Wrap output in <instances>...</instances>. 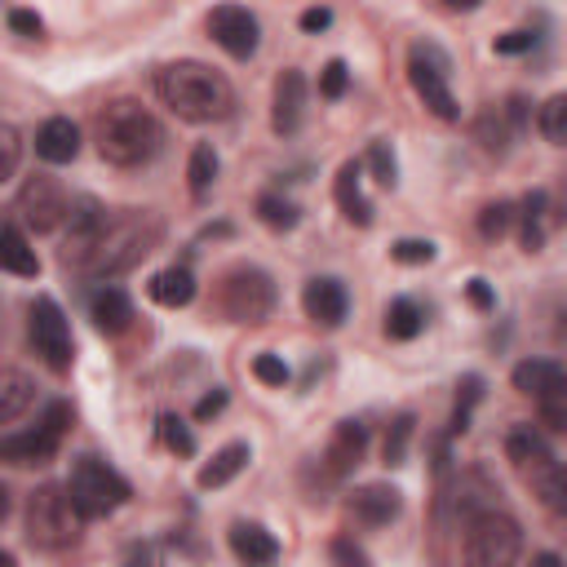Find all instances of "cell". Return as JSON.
Here are the masks:
<instances>
[{
  "label": "cell",
  "mask_w": 567,
  "mask_h": 567,
  "mask_svg": "<svg viewBox=\"0 0 567 567\" xmlns=\"http://www.w3.org/2000/svg\"><path fill=\"white\" fill-rule=\"evenodd\" d=\"M58 443H62V439L49 434L44 425L22 430V434H4V439H0V461H9V465H44V461H53Z\"/></svg>",
  "instance_id": "obj_17"
},
{
  "label": "cell",
  "mask_w": 567,
  "mask_h": 567,
  "mask_svg": "<svg viewBox=\"0 0 567 567\" xmlns=\"http://www.w3.org/2000/svg\"><path fill=\"white\" fill-rule=\"evenodd\" d=\"M301 120H306V75L297 66H288V71H279L275 93H270V128L279 137H292L301 128Z\"/></svg>",
  "instance_id": "obj_12"
},
{
  "label": "cell",
  "mask_w": 567,
  "mask_h": 567,
  "mask_svg": "<svg viewBox=\"0 0 567 567\" xmlns=\"http://www.w3.org/2000/svg\"><path fill=\"white\" fill-rule=\"evenodd\" d=\"M532 44H536V35H532V31H505V35H496V40H492V49H496V53H527Z\"/></svg>",
  "instance_id": "obj_45"
},
{
  "label": "cell",
  "mask_w": 567,
  "mask_h": 567,
  "mask_svg": "<svg viewBox=\"0 0 567 567\" xmlns=\"http://www.w3.org/2000/svg\"><path fill=\"white\" fill-rule=\"evenodd\" d=\"M363 452H368V425L363 421H337V430H332V439H328V447H323V470H328V478H346L359 461H363Z\"/></svg>",
  "instance_id": "obj_14"
},
{
  "label": "cell",
  "mask_w": 567,
  "mask_h": 567,
  "mask_svg": "<svg viewBox=\"0 0 567 567\" xmlns=\"http://www.w3.org/2000/svg\"><path fill=\"white\" fill-rule=\"evenodd\" d=\"M301 310H306L315 323L337 328V323L346 319V310H350V297H346L341 279H332V275H315V279L301 288Z\"/></svg>",
  "instance_id": "obj_15"
},
{
  "label": "cell",
  "mask_w": 567,
  "mask_h": 567,
  "mask_svg": "<svg viewBox=\"0 0 567 567\" xmlns=\"http://www.w3.org/2000/svg\"><path fill=\"white\" fill-rule=\"evenodd\" d=\"M368 168H372V177H377L385 190L399 182V164H394L390 142H372V146H368Z\"/></svg>",
  "instance_id": "obj_38"
},
{
  "label": "cell",
  "mask_w": 567,
  "mask_h": 567,
  "mask_svg": "<svg viewBox=\"0 0 567 567\" xmlns=\"http://www.w3.org/2000/svg\"><path fill=\"white\" fill-rule=\"evenodd\" d=\"M421 328H425V315H421V306L412 297H394L385 306V337L390 341H412Z\"/></svg>",
  "instance_id": "obj_27"
},
{
  "label": "cell",
  "mask_w": 567,
  "mask_h": 567,
  "mask_svg": "<svg viewBox=\"0 0 567 567\" xmlns=\"http://www.w3.org/2000/svg\"><path fill=\"white\" fill-rule=\"evenodd\" d=\"M248 456H252V452H248V443H226V447H221V452H213V461H208V465L195 474V483H199L204 492L226 487V483H230V478H235V474L248 465Z\"/></svg>",
  "instance_id": "obj_25"
},
{
  "label": "cell",
  "mask_w": 567,
  "mask_h": 567,
  "mask_svg": "<svg viewBox=\"0 0 567 567\" xmlns=\"http://www.w3.org/2000/svg\"><path fill=\"white\" fill-rule=\"evenodd\" d=\"M27 332H31V346L35 354L53 368V372H66L71 368V323L62 315V306L53 297H35L31 310H27Z\"/></svg>",
  "instance_id": "obj_9"
},
{
  "label": "cell",
  "mask_w": 567,
  "mask_h": 567,
  "mask_svg": "<svg viewBox=\"0 0 567 567\" xmlns=\"http://www.w3.org/2000/svg\"><path fill=\"white\" fill-rule=\"evenodd\" d=\"M483 399V377H461V385H456V408H452V421H447V430L452 434H465L470 430V412H474V403Z\"/></svg>",
  "instance_id": "obj_33"
},
{
  "label": "cell",
  "mask_w": 567,
  "mask_h": 567,
  "mask_svg": "<svg viewBox=\"0 0 567 567\" xmlns=\"http://www.w3.org/2000/svg\"><path fill=\"white\" fill-rule=\"evenodd\" d=\"M474 137H478V146H483L487 155H505V142H509V120H505V111H501V106H496V111H483L478 124H474Z\"/></svg>",
  "instance_id": "obj_32"
},
{
  "label": "cell",
  "mask_w": 567,
  "mask_h": 567,
  "mask_svg": "<svg viewBox=\"0 0 567 567\" xmlns=\"http://www.w3.org/2000/svg\"><path fill=\"white\" fill-rule=\"evenodd\" d=\"M151 301L164 310H182L195 301V275L190 266H164L151 275Z\"/></svg>",
  "instance_id": "obj_22"
},
{
  "label": "cell",
  "mask_w": 567,
  "mask_h": 567,
  "mask_svg": "<svg viewBox=\"0 0 567 567\" xmlns=\"http://www.w3.org/2000/svg\"><path fill=\"white\" fill-rule=\"evenodd\" d=\"M35 155L44 164H71L80 155V128L66 115H53L35 128Z\"/></svg>",
  "instance_id": "obj_18"
},
{
  "label": "cell",
  "mask_w": 567,
  "mask_h": 567,
  "mask_svg": "<svg viewBox=\"0 0 567 567\" xmlns=\"http://www.w3.org/2000/svg\"><path fill=\"white\" fill-rule=\"evenodd\" d=\"M252 377H257L261 385H288V363H284L279 354L266 350V354L252 359Z\"/></svg>",
  "instance_id": "obj_42"
},
{
  "label": "cell",
  "mask_w": 567,
  "mask_h": 567,
  "mask_svg": "<svg viewBox=\"0 0 567 567\" xmlns=\"http://www.w3.org/2000/svg\"><path fill=\"white\" fill-rule=\"evenodd\" d=\"M465 297H470L474 310H492V306H496V292L487 288V279H470V284H465Z\"/></svg>",
  "instance_id": "obj_47"
},
{
  "label": "cell",
  "mask_w": 567,
  "mask_h": 567,
  "mask_svg": "<svg viewBox=\"0 0 567 567\" xmlns=\"http://www.w3.org/2000/svg\"><path fill=\"white\" fill-rule=\"evenodd\" d=\"M217 310L230 323H261L275 310V284L257 266H230L217 284Z\"/></svg>",
  "instance_id": "obj_8"
},
{
  "label": "cell",
  "mask_w": 567,
  "mask_h": 567,
  "mask_svg": "<svg viewBox=\"0 0 567 567\" xmlns=\"http://www.w3.org/2000/svg\"><path fill=\"white\" fill-rule=\"evenodd\" d=\"M297 22H301V31H310V35H315V31H323V27L332 22V9H306Z\"/></svg>",
  "instance_id": "obj_50"
},
{
  "label": "cell",
  "mask_w": 567,
  "mask_h": 567,
  "mask_svg": "<svg viewBox=\"0 0 567 567\" xmlns=\"http://www.w3.org/2000/svg\"><path fill=\"white\" fill-rule=\"evenodd\" d=\"M257 217H261L270 230H292V226H297V204L284 199V195H261V199H257Z\"/></svg>",
  "instance_id": "obj_36"
},
{
  "label": "cell",
  "mask_w": 567,
  "mask_h": 567,
  "mask_svg": "<svg viewBox=\"0 0 567 567\" xmlns=\"http://www.w3.org/2000/svg\"><path fill=\"white\" fill-rule=\"evenodd\" d=\"M509 381H514L518 394H527V399H545V394H554V390L567 385V368L554 363V359H523V363H514Z\"/></svg>",
  "instance_id": "obj_20"
},
{
  "label": "cell",
  "mask_w": 567,
  "mask_h": 567,
  "mask_svg": "<svg viewBox=\"0 0 567 567\" xmlns=\"http://www.w3.org/2000/svg\"><path fill=\"white\" fill-rule=\"evenodd\" d=\"M0 567H18V563H13V554H9V549H4V554H0Z\"/></svg>",
  "instance_id": "obj_53"
},
{
  "label": "cell",
  "mask_w": 567,
  "mask_h": 567,
  "mask_svg": "<svg viewBox=\"0 0 567 567\" xmlns=\"http://www.w3.org/2000/svg\"><path fill=\"white\" fill-rule=\"evenodd\" d=\"M22 527H27V540L35 549H66L75 540V527H80V514L71 505V492L58 487V483H40L27 496Z\"/></svg>",
  "instance_id": "obj_6"
},
{
  "label": "cell",
  "mask_w": 567,
  "mask_h": 567,
  "mask_svg": "<svg viewBox=\"0 0 567 567\" xmlns=\"http://www.w3.org/2000/svg\"><path fill=\"white\" fill-rule=\"evenodd\" d=\"M230 554L244 563V567H270L279 558V540L261 527V523H235L230 527Z\"/></svg>",
  "instance_id": "obj_19"
},
{
  "label": "cell",
  "mask_w": 567,
  "mask_h": 567,
  "mask_svg": "<svg viewBox=\"0 0 567 567\" xmlns=\"http://www.w3.org/2000/svg\"><path fill=\"white\" fill-rule=\"evenodd\" d=\"M332 558H337L341 567H368L363 549H359V545H350V540H332Z\"/></svg>",
  "instance_id": "obj_49"
},
{
  "label": "cell",
  "mask_w": 567,
  "mask_h": 567,
  "mask_svg": "<svg viewBox=\"0 0 567 567\" xmlns=\"http://www.w3.org/2000/svg\"><path fill=\"white\" fill-rule=\"evenodd\" d=\"M208 35H213L230 58H252L261 27H257V18H252L244 4H217V9L208 13Z\"/></svg>",
  "instance_id": "obj_11"
},
{
  "label": "cell",
  "mask_w": 567,
  "mask_h": 567,
  "mask_svg": "<svg viewBox=\"0 0 567 567\" xmlns=\"http://www.w3.org/2000/svg\"><path fill=\"white\" fill-rule=\"evenodd\" d=\"M31 403H35V381H31L27 372L9 368V372L0 377V421H4V425H13Z\"/></svg>",
  "instance_id": "obj_26"
},
{
  "label": "cell",
  "mask_w": 567,
  "mask_h": 567,
  "mask_svg": "<svg viewBox=\"0 0 567 567\" xmlns=\"http://www.w3.org/2000/svg\"><path fill=\"white\" fill-rule=\"evenodd\" d=\"M505 456L514 461V470H518L527 483H536L545 470L558 465L554 452H549V443H545V434H540L536 425H514V430L505 434Z\"/></svg>",
  "instance_id": "obj_13"
},
{
  "label": "cell",
  "mask_w": 567,
  "mask_h": 567,
  "mask_svg": "<svg viewBox=\"0 0 567 567\" xmlns=\"http://www.w3.org/2000/svg\"><path fill=\"white\" fill-rule=\"evenodd\" d=\"M159 439H164V447H168L173 456H195V434H190V425H186L182 416L164 412V416H159Z\"/></svg>",
  "instance_id": "obj_37"
},
{
  "label": "cell",
  "mask_w": 567,
  "mask_h": 567,
  "mask_svg": "<svg viewBox=\"0 0 567 567\" xmlns=\"http://www.w3.org/2000/svg\"><path fill=\"white\" fill-rule=\"evenodd\" d=\"M93 142H97V151H102L106 164H115V168H142V164H151L159 155L164 128H159V120L142 102L115 97V102H106L93 115Z\"/></svg>",
  "instance_id": "obj_2"
},
{
  "label": "cell",
  "mask_w": 567,
  "mask_h": 567,
  "mask_svg": "<svg viewBox=\"0 0 567 567\" xmlns=\"http://www.w3.org/2000/svg\"><path fill=\"white\" fill-rule=\"evenodd\" d=\"M363 168L354 164V159H346L341 168H337V182H332V195H337V208H341V217L346 221H354V226H372V204H368V195H363Z\"/></svg>",
  "instance_id": "obj_21"
},
{
  "label": "cell",
  "mask_w": 567,
  "mask_h": 567,
  "mask_svg": "<svg viewBox=\"0 0 567 567\" xmlns=\"http://www.w3.org/2000/svg\"><path fill=\"white\" fill-rule=\"evenodd\" d=\"M447 71H452V62H447V53L434 40H416L408 49V80H412L416 97L425 102L430 115L452 124V120H461V106H456V97L447 89Z\"/></svg>",
  "instance_id": "obj_7"
},
{
  "label": "cell",
  "mask_w": 567,
  "mask_h": 567,
  "mask_svg": "<svg viewBox=\"0 0 567 567\" xmlns=\"http://www.w3.org/2000/svg\"><path fill=\"white\" fill-rule=\"evenodd\" d=\"M221 408H226V390H217V385H213V394H204V399L195 403V421H213Z\"/></svg>",
  "instance_id": "obj_48"
},
{
  "label": "cell",
  "mask_w": 567,
  "mask_h": 567,
  "mask_svg": "<svg viewBox=\"0 0 567 567\" xmlns=\"http://www.w3.org/2000/svg\"><path fill=\"white\" fill-rule=\"evenodd\" d=\"M536 408H540V421H545L549 430L567 434V385L554 390V394H545V399H536Z\"/></svg>",
  "instance_id": "obj_41"
},
{
  "label": "cell",
  "mask_w": 567,
  "mask_h": 567,
  "mask_svg": "<svg viewBox=\"0 0 567 567\" xmlns=\"http://www.w3.org/2000/svg\"><path fill=\"white\" fill-rule=\"evenodd\" d=\"M186 182H190V195H195V199H204V195H208V186L217 182V151H213L208 142H199V146L190 151Z\"/></svg>",
  "instance_id": "obj_29"
},
{
  "label": "cell",
  "mask_w": 567,
  "mask_h": 567,
  "mask_svg": "<svg viewBox=\"0 0 567 567\" xmlns=\"http://www.w3.org/2000/svg\"><path fill=\"white\" fill-rule=\"evenodd\" d=\"M159 235H164V221H159L155 213H146V208H142V213H137V208H128V213H111L106 226L97 230L93 248L80 257L75 275H89V279H115V275L133 270V266L159 244Z\"/></svg>",
  "instance_id": "obj_3"
},
{
  "label": "cell",
  "mask_w": 567,
  "mask_h": 567,
  "mask_svg": "<svg viewBox=\"0 0 567 567\" xmlns=\"http://www.w3.org/2000/svg\"><path fill=\"white\" fill-rule=\"evenodd\" d=\"M4 22H9V31L27 35V40H40V31H44V22H40V13H35V9H9V13H4Z\"/></svg>",
  "instance_id": "obj_43"
},
{
  "label": "cell",
  "mask_w": 567,
  "mask_h": 567,
  "mask_svg": "<svg viewBox=\"0 0 567 567\" xmlns=\"http://www.w3.org/2000/svg\"><path fill=\"white\" fill-rule=\"evenodd\" d=\"M0 266L9 275H18V279H35L40 275V257H35V248L27 244V235H22V226L13 217L0 230Z\"/></svg>",
  "instance_id": "obj_23"
},
{
  "label": "cell",
  "mask_w": 567,
  "mask_h": 567,
  "mask_svg": "<svg viewBox=\"0 0 567 567\" xmlns=\"http://www.w3.org/2000/svg\"><path fill=\"white\" fill-rule=\"evenodd\" d=\"M532 567H563V558L545 549V554H536V558H532Z\"/></svg>",
  "instance_id": "obj_52"
},
{
  "label": "cell",
  "mask_w": 567,
  "mask_h": 567,
  "mask_svg": "<svg viewBox=\"0 0 567 567\" xmlns=\"http://www.w3.org/2000/svg\"><path fill=\"white\" fill-rule=\"evenodd\" d=\"M66 492H71V505H75L80 518H106L111 509H120V505L133 496L128 478H124L120 470H111V465H106L102 456H93V452H84V456L71 461Z\"/></svg>",
  "instance_id": "obj_5"
},
{
  "label": "cell",
  "mask_w": 567,
  "mask_h": 567,
  "mask_svg": "<svg viewBox=\"0 0 567 567\" xmlns=\"http://www.w3.org/2000/svg\"><path fill=\"white\" fill-rule=\"evenodd\" d=\"M518 221H523V248L540 252V244H545V190H532L518 204Z\"/></svg>",
  "instance_id": "obj_28"
},
{
  "label": "cell",
  "mask_w": 567,
  "mask_h": 567,
  "mask_svg": "<svg viewBox=\"0 0 567 567\" xmlns=\"http://www.w3.org/2000/svg\"><path fill=\"white\" fill-rule=\"evenodd\" d=\"M412 416L403 412V416H394L390 421V430H385V443H381V461L385 465H403L408 461V443H412Z\"/></svg>",
  "instance_id": "obj_35"
},
{
  "label": "cell",
  "mask_w": 567,
  "mask_h": 567,
  "mask_svg": "<svg viewBox=\"0 0 567 567\" xmlns=\"http://www.w3.org/2000/svg\"><path fill=\"white\" fill-rule=\"evenodd\" d=\"M71 199H66V190L53 182V177H27L22 182V190H18V199H13V213L35 230V235H44V230H58L62 221H71Z\"/></svg>",
  "instance_id": "obj_10"
},
{
  "label": "cell",
  "mask_w": 567,
  "mask_h": 567,
  "mask_svg": "<svg viewBox=\"0 0 567 567\" xmlns=\"http://www.w3.org/2000/svg\"><path fill=\"white\" fill-rule=\"evenodd\" d=\"M89 315L102 332H124L133 323V301L124 288H102L93 301H89Z\"/></svg>",
  "instance_id": "obj_24"
},
{
  "label": "cell",
  "mask_w": 567,
  "mask_h": 567,
  "mask_svg": "<svg viewBox=\"0 0 567 567\" xmlns=\"http://www.w3.org/2000/svg\"><path fill=\"white\" fill-rule=\"evenodd\" d=\"M346 84H350V66H346L341 58H332V62H323V71H319V97H328V102H337V97L346 93Z\"/></svg>",
  "instance_id": "obj_39"
},
{
  "label": "cell",
  "mask_w": 567,
  "mask_h": 567,
  "mask_svg": "<svg viewBox=\"0 0 567 567\" xmlns=\"http://www.w3.org/2000/svg\"><path fill=\"white\" fill-rule=\"evenodd\" d=\"M40 425H44L49 434H58V439H62V434H66V425H71V408H66V403H49V408H44V416H40Z\"/></svg>",
  "instance_id": "obj_46"
},
{
  "label": "cell",
  "mask_w": 567,
  "mask_h": 567,
  "mask_svg": "<svg viewBox=\"0 0 567 567\" xmlns=\"http://www.w3.org/2000/svg\"><path fill=\"white\" fill-rule=\"evenodd\" d=\"M523 554V527L505 509H474L465 518V567H514Z\"/></svg>",
  "instance_id": "obj_4"
},
{
  "label": "cell",
  "mask_w": 567,
  "mask_h": 567,
  "mask_svg": "<svg viewBox=\"0 0 567 567\" xmlns=\"http://www.w3.org/2000/svg\"><path fill=\"white\" fill-rule=\"evenodd\" d=\"M514 217H518V204L492 199V204H483V213H478V235H483V239H501V235H509Z\"/></svg>",
  "instance_id": "obj_34"
},
{
  "label": "cell",
  "mask_w": 567,
  "mask_h": 567,
  "mask_svg": "<svg viewBox=\"0 0 567 567\" xmlns=\"http://www.w3.org/2000/svg\"><path fill=\"white\" fill-rule=\"evenodd\" d=\"M128 567H151V554H146V545H133V549H128Z\"/></svg>",
  "instance_id": "obj_51"
},
{
  "label": "cell",
  "mask_w": 567,
  "mask_h": 567,
  "mask_svg": "<svg viewBox=\"0 0 567 567\" xmlns=\"http://www.w3.org/2000/svg\"><path fill=\"white\" fill-rule=\"evenodd\" d=\"M0 146H4V164H0V182H9L18 173V128L0 124Z\"/></svg>",
  "instance_id": "obj_44"
},
{
  "label": "cell",
  "mask_w": 567,
  "mask_h": 567,
  "mask_svg": "<svg viewBox=\"0 0 567 567\" xmlns=\"http://www.w3.org/2000/svg\"><path fill=\"white\" fill-rule=\"evenodd\" d=\"M532 492L540 496V505H545L549 514L567 518V465H554V470H545V474L532 483Z\"/></svg>",
  "instance_id": "obj_31"
},
{
  "label": "cell",
  "mask_w": 567,
  "mask_h": 567,
  "mask_svg": "<svg viewBox=\"0 0 567 567\" xmlns=\"http://www.w3.org/2000/svg\"><path fill=\"white\" fill-rule=\"evenodd\" d=\"M390 257L403 261V266H425V261H434V244L430 239H394Z\"/></svg>",
  "instance_id": "obj_40"
},
{
  "label": "cell",
  "mask_w": 567,
  "mask_h": 567,
  "mask_svg": "<svg viewBox=\"0 0 567 567\" xmlns=\"http://www.w3.org/2000/svg\"><path fill=\"white\" fill-rule=\"evenodd\" d=\"M536 128L545 133V142L567 146V93H554V97L540 102V111H536Z\"/></svg>",
  "instance_id": "obj_30"
},
{
  "label": "cell",
  "mask_w": 567,
  "mask_h": 567,
  "mask_svg": "<svg viewBox=\"0 0 567 567\" xmlns=\"http://www.w3.org/2000/svg\"><path fill=\"white\" fill-rule=\"evenodd\" d=\"M155 93L159 102L177 115V120H190V124H217L235 111V89L221 71L204 66V62H168L155 71Z\"/></svg>",
  "instance_id": "obj_1"
},
{
  "label": "cell",
  "mask_w": 567,
  "mask_h": 567,
  "mask_svg": "<svg viewBox=\"0 0 567 567\" xmlns=\"http://www.w3.org/2000/svg\"><path fill=\"white\" fill-rule=\"evenodd\" d=\"M399 509H403V492L390 483H363L350 492V514L368 527H385L390 518H399Z\"/></svg>",
  "instance_id": "obj_16"
}]
</instances>
